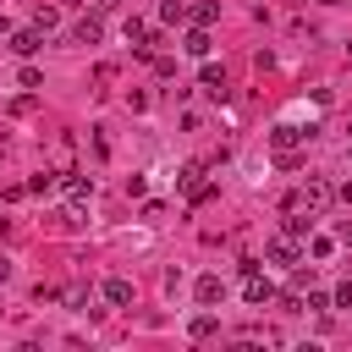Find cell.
<instances>
[{
    "instance_id": "6",
    "label": "cell",
    "mask_w": 352,
    "mask_h": 352,
    "mask_svg": "<svg viewBox=\"0 0 352 352\" xmlns=\"http://www.w3.org/2000/svg\"><path fill=\"white\" fill-rule=\"evenodd\" d=\"M242 292H248V302H253V308H264V302L275 297V286H270L258 270H248V286H242Z\"/></svg>"
},
{
    "instance_id": "1",
    "label": "cell",
    "mask_w": 352,
    "mask_h": 352,
    "mask_svg": "<svg viewBox=\"0 0 352 352\" xmlns=\"http://www.w3.org/2000/svg\"><path fill=\"white\" fill-rule=\"evenodd\" d=\"M330 198H336V187H324L319 176H308L297 192H286V209H308V214H314V209H324Z\"/></svg>"
},
{
    "instance_id": "8",
    "label": "cell",
    "mask_w": 352,
    "mask_h": 352,
    "mask_svg": "<svg viewBox=\"0 0 352 352\" xmlns=\"http://www.w3.org/2000/svg\"><path fill=\"white\" fill-rule=\"evenodd\" d=\"M72 38H77V44H99V38H104V28H99V16L88 11V16H82V22L72 28Z\"/></svg>"
},
{
    "instance_id": "10",
    "label": "cell",
    "mask_w": 352,
    "mask_h": 352,
    "mask_svg": "<svg viewBox=\"0 0 352 352\" xmlns=\"http://www.w3.org/2000/svg\"><path fill=\"white\" fill-rule=\"evenodd\" d=\"M187 16H192V28H214V22H220V6H214V0H204V6H192Z\"/></svg>"
},
{
    "instance_id": "7",
    "label": "cell",
    "mask_w": 352,
    "mask_h": 352,
    "mask_svg": "<svg viewBox=\"0 0 352 352\" xmlns=\"http://www.w3.org/2000/svg\"><path fill=\"white\" fill-rule=\"evenodd\" d=\"M11 50H16V55H38V50H44V33H38V28H22V33H11Z\"/></svg>"
},
{
    "instance_id": "11",
    "label": "cell",
    "mask_w": 352,
    "mask_h": 352,
    "mask_svg": "<svg viewBox=\"0 0 352 352\" xmlns=\"http://www.w3.org/2000/svg\"><path fill=\"white\" fill-rule=\"evenodd\" d=\"M182 50H187V55H198V60H204V55H209V28H192V33H187V38H182Z\"/></svg>"
},
{
    "instance_id": "18",
    "label": "cell",
    "mask_w": 352,
    "mask_h": 352,
    "mask_svg": "<svg viewBox=\"0 0 352 352\" xmlns=\"http://www.w3.org/2000/svg\"><path fill=\"white\" fill-rule=\"evenodd\" d=\"M308 231H314V220H302V214H292V220H286V236H297V242H302Z\"/></svg>"
},
{
    "instance_id": "22",
    "label": "cell",
    "mask_w": 352,
    "mask_h": 352,
    "mask_svg": "<svg viewBox=\"0 0 352 352\" xmlns=\"http://www.w3.org/2000/svg\"><path fill=\"white\" fill-rule=\"evenodd\" d=\"M336 198H341V204H352V182H341V187H336Z\"/></svg>"
},
{
    "instance_id": "12",
    "label": "cell",
    "mask_w": 352,
    "mask_h": 352,
    "mask_svg": "<svg viewBox=\"0 0 352 352\" xmlns=\"http://www.w3.org/2000/svg\"><path fill=\"white\" fill-rule=\"evenodd\" d=\"M214 330H220V319H214V314H198V319L187 324V336H192V341H209Z\"/></svg>"
},
{
    "instance_id": "24",
    "label": "cell",
    "mask_w": 352,
    "mask_h": 352,
    "mask_svg": "<svg viewBox=\"0 0 352 352\" xmlns=\"http://www.w3.org/2000/svg\"><path fill=\"white\" fill-rule=\"evenodd\" d=\"M341 242H352V220H341Z\"/></svg>"
},
{
    "instance_id": "21",
    "label": "cell",
    "mask_w": 352,
    "mask_h": 352,
    "mask_svg": "<svg viewBox=\"0 0 352 352\" xmlns=\"http://www.w3.org/2000/svg\"><path fill=\"white\" fill-rule=\"evenodd\" d=\"M336 308H352V286H336V297H330Z\"/></svg>"
},
{
    "instance_id": "16",
    "label": "cell",
    "mask_w": 352,
    "mask_h": 352,
    "mask_svg": "<svg viewBox=\"0 0 352 352\" xmlns=\"http://www.w3.org/2000/svg\"><path fill=\"white\" fill-rule=\"evenodd\" d=\"M55 22H60V16H55V6H38V11H33V28H38V33H50Z\"/></svg>"
},
{
    "instance_id": "13",
    "label": "cell",
    "mask_w": 352,
    "mask_h": 352,
    "mask_svg": "<svg viewBox=\"0 0 352 352\" xmlns=\"http://www.w3.org/2000/svg\"><path fill=\"white\" fill-rule=\"evenodd\" d=\"M198 82H204L214 99H226V72H220V66H204V77H198Z\"/></svg>"
},
{
    "instance_id": "23",
    "label": "cell",
    "mask_w": 352,
    "mask_h": 352,
    "mask_svg": "<svg viewBox=\"0 0 352 352\" xmlns=\"http://www.w3.org/2000/svg\"><path fill=\"white\" fill-rule=\"evenodd\" d=\"M6 280H11V258L0 253V286H6Z\"/></svg>"
},
{
    "instance_id": "26",
    "label": "cell",
    "mask_w": 352,
    "mask_h": 352,
    "mask_svg": "<svg viewBox=\"0 0 352 352\" xmlns=\"http://www.w3.org/2000/svg\"><path fill=\"white\" fill-rule=\"evenodd\" d=\"M346 138H352V126H346Z\"/></svg>"
},
{
    "instance_id": "27",
    "label": "cell",
    "mask_w": 352,
    "mask_h": 352,
    "mask_svg": "<svg viewBox=\"0 0 352 352\" xmlns=\"http://www.w3.org/2000/svg\"><path fill=\"white\" fill-rule=\"evenodd\" d=\"M0 28H6V22H0Z\"/></svg>"
},
{
    "instance_id": "17",
    "label": "cell",
    "mask_w": 352,
    "mask_h": 352,
    "mask_svg": "<svg viewBox=\"0 0 352 352\" xmlns=\"http://www.w3.org/2000/svg\"><path fill=\"white\" fill-rule=\"evenodd\" d=\"M55 182H60V176H55V170H38V176H33V182H28V192H38V198H44V192H50V187H55Z\"/></svg>"
},
{
    "instance_id": "19",
    "label": "cell",
    "mask_w": 352,
    "mask_h": 352,
    "mask_svg": "<svg viewBox=\"0 0 352 352\" xmlns=\"http://www.w3.org/2000/svg\"><path fill=\"white\" fill-rule=\"evenodd\" d=\"M60 302H66V308H82V302H88V286H66Z\"/></svg>"
},
{
    "instance_id": "20",
    "label": "cell",
    "mask_w": 352,
    "mask_h": 352,
    "mask_svg": "<svg viewBox=\"0 0 352 352\" xmlns=\"http://www.w3.org/2000/svg\"><path fill=\"white\" fill-rule=\"evenodd\" d=\"M82 11H94V16H104V11H116V0H82Z\"/></svg>"
},
{
    "instance_id": "14",
    "label": "cell",
    "mask_w": 352,
    "mask_h": 352,
    "mask_svg": "<svg viewBox=\"0 0 352 352\" xmlns=\"http://www.w3.org/2000/svg\"><path fill=\"white\" fill-rule=\"evenodd\" d=\"M66 192H72V204H88L94 198V182L88 176H66Z\"/></svg>"
},
{
    "instance_id": "9",
    "label": "cell",
    "mask_w": 352,
    "mask_h": 352,
    "mask_svg": "<svg viewBox=\"0 0 352 352\" xmlns=\"http://www.w3.org/2000/svg\"><path fill=\"white\" fill-rule=\"evenodd\" d=\"M220 297H226V280H220V275H204V280H198V302H204V308H214Z\"/></svg>"
},
{
    "instance_id": "25",
    "label": "cell",
    "mask_w": 352,
    "mask_h": 352,
    "mask_svg": "<svg viewBox=\"0 0 352 352\" xmlns=\"http://www.w3.org/2000/svg\"><path fill=\"white\" fill-rule=\"evenodd\" d=\"M319 6H341V0H319Z\"/></svg>"
},
{
    "instance_id": "4",
    "label": "cell",
    "mask_w": 352,
    "mask_h": 352,
    "mask_svg": "<svg viewBox=\"0 0 352 352\" xmlns=\"http://www.w3.org/2000/svg\"><path fill=\"white\" fill-rule=\"evenodd\" d=\"M132 297H138V292H132L126 275H110V280H104V302H110V308H132Z\"/></svg>"
},
{
    "instance_id": "5",
    "label": "cell",
    "mask_w": 352,
    "mask_h": 352,
    "mask_svg": "<svg viewBox=\"0 0 352 352\" xmlns=\"http://www.w3.org/2000/svg\"><path fill=\"white\" fill-rule=\"evenodd\" d=\"M308 138H314V132H302V126H275V132H270L275 154H292V148H297V143H308Z\"/></svg>"
},
{
    "instance_id": "2",
    "label": "cell",
    "mask_w": 352,
    "mask_h": 352,
    "mask_svg": "<svg viewBox=\"0 0 352 352\" xmlns=\"http://www.w3.org/2000/svg\"><path fill=\"white\" fill-rule=\"evenodd\" d=\"M176 182H182L187 204H209V198H214V187L204 182V165H182V176H176Z\"/></svg>"
},
{
    "instance_id": "3",
    "label": "cell",
    "mask_w": 352,
    "mask_h": 352,
    "mask_svg": "<svg viewBox=\"0 0 352 352\" xmlns=\"http://www.w3.org/2000/svg\"><path fill=\"white\" fill-rule=\"evenodd\" d=\"M264 258H270V264H297V258H302V248H297V236H286V231H280V236L264 248Z\"/></svg>"
},
{
    "instance_id": "15",
    "label": "cell",
    "mask_w": 352,
    "mask_h": 352,
    "mask_svg": "<svg viewBox=\"0 0 352 352\" xmlns=\"http://www.w3.org/2000/svg\"><path fill=\"white\" fill-rule=\"evenodd\" d=\"M160 22H187V6H182V0H165V6H160Z\"/></svg>"
}]
</instances>
